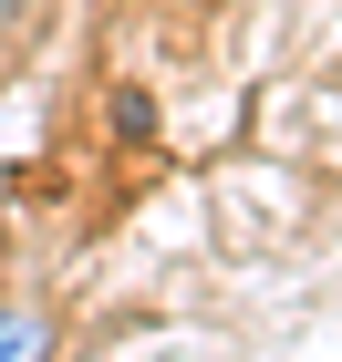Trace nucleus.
Instances as JSON below:
<instances>
[{
	"instance_id": "f257e3e1",
	"label": "nucleus",
	"mask_w": 342,
	"mask_h": 362,
	"mask_svg": "<svg viewBox=\"0 0 342 362\" xmlns=\"http://www.w3.org/2000/svg\"><path fill=\"white\" fill-rule=\"evenodd\" d=\"M0 362H52V321L31 300H0Z\"/></svg>"
},
{
	"instance_id": "f03ea898",
	"label": "nucleus",
	"mask_w": 342,
	"mask_h": 362,
	"mask_svg": "<svg viewBox=\"0 0 342 362\" xmlns=\"http://www.w3.org/2000/svg\"><path fill=\"white\" fill-rule=\"evenodd\" d=\"M11 11H21V0H0V21H11Z\"/></svg>"
}]
</instances>
